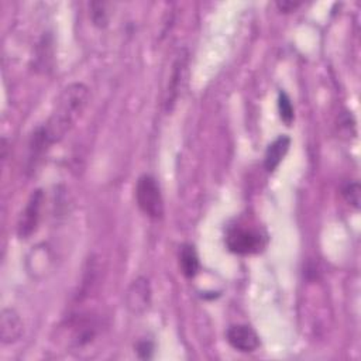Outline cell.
I'll list each match as a JSON object with an SVG mask.
<instances>
[{
  "label": "cell",
  "instance_id": "cell-9",
  "mask_svg": "<svg viewBox=\"0 0 361 361\" xmlns=\"http://www.w3.org/2000/svg\"><path fill=\"white\" fill-rule=\"evenodd\" d=\"M290 147V138L288 135H279L267 148L264 155V166L268 172H274L282 162Z\"/></svg>",
  "mask_w": 361,
  "mask_h": 361
},
{
  "label": "cell",
  "instance_id": "cell-6",
  "mask_svg": "<svg viewBox=\"0 0 361 361\" xmlns=\"http://www.w3.org/2000/svg\"><path fill=\"white\" fill-rule=\"evenodd\" d=\"M228 344L241 353H252L259 347V337L257 331L247 324H233L226 331Z\"/></svg>",
  "mask_w": 361,
  "mask_h": 361
},
{
  "label": "cell",
  "instance_id": "cell-13",
  "mask_svg": "<svg viewBox=\"0 0 361 361\" xmlns=\"http://www.w3.org/2000/svg\"><path fill=\"white\" fill-rule=\"evenodd\" d=\"M341 195L345 199V202L353 206L354 209H360V200H361V188L358 180H351L347 182L343 189H341Z\"/></svg>",
  "mask_w": 361,
  "mask_h": 361
},
{
  "label": "cell",
  "instance_id": "cell-1",
  "mask_svg": "<svg viewBox=\"0 0 361 361\" xmlns=\"http://www.w3.org/2000/svg\"><path fill=\"white\" fill-rule=\"evenodd\" d=\"M89 102V87L80 82L69 83L55 100L48 121L44 124L51 144L61 141L76 124Z\"/></svg>",
  "mask_w": 361,
  "mask_h": 361
},
{
  "label": "cell",
  "instance_id": "cell-8",
  "mask_svg": "<svg viewBox=\"0 0 361 361\" xmlns=\"http://www.w3.org/2000/svg\"><path fill=\"white\" fill-rule=\"evenodd\" d=\"M186 68H188V54H185V55L180 54L173 63V71H172V76H171L169 86H168V96L165 100L166 111L172 110L175 100L178 99V94H179V90L182 87V82H183V79H182L183 72Z\"/></svg>",
  "mask_w": 361,
  "mask_h": 361
},
{
  "label": "cell",
  "instance_id": "cell-12",
  "mask_svg": "<svg viewBox=\"0 0 361 361\" xmlns=\"http://www.w3.org/2000/svg\"><path fill=\"white\" fill-rule=\"evenodd\" d=\"M278 110H279L281 120L286 126H290L293 118H295L293 106H292V102H290L289 96L285 92H282V90L278 93Z\"/></svg>",
  "mask_w": 361,
  "mask_h": 361
},
{
  "label": "cell",
  "instance_id": "cell-3",
  "mask_svg": "<svg viewBox=\"0 0 361 361\" xmlns=\"http://www.w3.org/2000/svg\"><path fill=\"white\" fill-rule=\"evenodd\" d=\"M226 245L234 254L248 255L261 248L262 237L254 228L231 226L226 234Z\"/></svg>",
  "mask_w": 361,
  "mask_h": 361
},
{
  "label": "cell",
  "instance_id": "cell-14",
  "mask_svg": "<svg viewBox=\"0 0 361 361\" xmlns=\"http://www.w3.org/2000/svg\"><path fill=\"white\" fill-rule=\"evenodd\" d=\"M90 17L96 27H106L109 17L106 11V4L102 1H93L90 3Z\"/></svg>",
  "mask_w": 361,
  "mask_h": 361
},
{
  "label": "cell",
  "instance_id": "cell-11",
  "mask_svg": "<svg viewBox=\"0 0 361 361\" xmlns=\"http://www.w3.org/2000/svg\"><path fill=\"white\" fill-rule=\"evenodd\" d=\"M179 268L186 278H195L199 271V257L192 244H183L179 251Z\"/></svg>",
  "mask_w": 361,
  "mask_h": 361
},
{
  "label": "cell",
  "instance_id": "cell-4",
  "mask_svg": "<svg viewBox=\"0 0 361 361\" xmlns=\"http://www.w3.org/2000/svg\"><path fill=\"white\" fill-rule=\"evenodd\" d=\"M44 202V193L41 189H35L31 196L27 200V204L24 210L21 212V216L17 223V235L20 238H28L35 233L39 221V213H41V206Z\"/></svg>",
  "mask_w": 361,
  "mask_h": 361
},
{
  "label": "cell",
  "instance_id": "cell-5",
  "mask_svg": "<svg viewBox=\"0 0 361 361\" xmlns=\"http://www.w3.org/2000/svg\"><path fill=\"white\" fill-rule=\"evenodd\" d=\"M152 290L145 276L135 278L126 290V306L133 314H142L151 305Z\"/></svg>",
  "mask_w": 361,
  "mask_h": 361
},
{
  "label": "cell",
  "instance_id": "cell-10",
  "mask_svg": "<svg viewBox=\"0 0 361 361\" xmlns=\"http://www.w3.org/2000/svg\"><path fill=\"white\" fill-rule=\"evenodd\" d=\"M51 145V141L47 135L45 127H37L35 131L32 133L31 138H30V144H28V171H32L37 166V162L41 159L42 154L45 152L47 147Z\"/></svg>",
  "mask_w": 361,
  "mask_h": 361
},
{
  "label": "cell",
  "instance_id": "cell-15",
  "mask_svg": "<svg viewBox=\"0 0 361 361\" xmlns=\"http://www.w3.org/2000/svg\"><path fill=\"white\" fill-rule=\"evenodd\" d=\"M135 353L141 360H149L154 354V343L151 340H140L135 344Z\"/></svg>",
  "mask_w": 361,
  "mask_h": 361
},
{
  "label": "cell",
  "instance_id": "cell-7",
  "mask_svg": "<svg viewBox=\"0 0 361 361\" xmlns=\"http://www.w3.org/2000/svg\"><path fill=\"white\" fill-rule=\"evenodd\" d=\"M24 324L13 307H4L0 314V340L3 344H13L20 340Z\"/></svg>",
  "mask_w": 361,
  "mask_h": 361
},
{
  "label": "cell",
  "instance_id": "cell-16",
  "mask_svg": "<svg viewBox=\"0 0 361 361\" xmlns=\"http://www.w3.org/2000/svg\"><path fill=\"white\" fill-rule=\"evenodd\" d=\"M275 6L282 13H290V11H295L298 7H300L302 3L300 1H292V0H279V1L275 3Z\"/></svg>",
  "mask_w": 361,
  "mask_h": 361
},
{
  "label": "cell",
  "instance_id": "cell-17",
  "mask_svg": "<svg viewBox=\"0 0 361 361\" xmlns=\"http://www.w3.org/2000/svg\"><path fill=\"white\" fill-rule=\"evenodd\" d=\"M42 45H44V52H42V55H47V52H45V48L49 45V42L45 39V38H42ZM47 59H51L49 56H39V58H37V63L39 65V68H42L44 71L49 66V63H48V61Z\"/></svg>",
  "mask_w": 361,
  "mask_h": 361
},
{
  "label": "cell",
  "instance_id": "cell-2",
  "mask_svg": "<svg viewBox=\"0 0 361 361\" xmlns=\"http://www.w3.org/2000/svg\"><path fill=\"white\" fill-rule=\"evenodd\" d=\"M135 200L140 210L151 217L161 219L164 214V199L157 179L151 175H141L135 183Z\"/></svg>",
  "mask_w": 361,
  "mask_h": 361
}]
</instances>
